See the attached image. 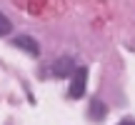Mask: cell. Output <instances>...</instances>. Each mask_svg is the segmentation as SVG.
<instances>
[{"mask_svg":"<svg viewBox=\"0 0 135 125\" xmlns=\"http://www.w3.org/2000/svg\"><path fill=\"white\" fill-rule=\"evenodd\" d=\"M75 73V62H73V58H60L58 62L53 65V75L55 78H68Z\"/></svg>","mask_w":135,"mask_h":125,"instance_id":"3","label":"cell"},{"mask_svg":"<svg viewBox=\"0 0 135 125\" xmlns=\"http://www.w3.org/2000/svg\"><path fill=\"white\" fill-rule=\"evenodd\" d=\"M88 88V68H75V73H73V80H70V98H80L83 93H85Z\"/></svg>","mask_w":135,"mask_h":125,"instance_id":"1","label":"cell"},{"mask_svg":"<svg viewBox=\"0 0 135 125\" xmlns=\"http://www.w3.org/2000/svg\"><path fill=\"white\" fill-rule=\"evenodd\" d=\"M105 113H108L105 103H100V100H93V103H90V118H93V120H103Z\"/></svg>","mask_w":135,"mask_h":125,"instance_id":"4","label":"cell"},{"mask_svg":"<svg viewBox=\"0 0 135 125\" xmlns=\"http://www.w3.org/2000/svg\"><path fill=\"white\" fill-rule=\"evenodd\" d=\"M13 45L20 48V50H25L28 55H40V45H38V40H35L33 35H18V38L13 40Z\"/></svg>","mask_w":135,"mask_h":125,"instance_id":"2","label":"cell"},{"mask_svg":"<svg viewBox=\"0 0 135 125\" xmlns=\"http://www.w3.org/2000/svg\"><path fill=\"white\" fill-rule=\"evenodd\" d=\"M10 30H13V23H10V20L5 18L3 13H0V35H8Z\"/></svg>","mask_w":135,"mask_h":125,"instance_id":"5","label":"cell"},{"mask_svg":"<svg viewBox=\"0 0 135 125\" xmlns=\"http://www.w3.org/2000/svg\"><path fill=\"white\" fill-rule=\"evenodd\" d=\"M120 125H135V120H125V123H120Z\"/></svg>","mask_w":135,"mask_h":125,"instance_id":"6","label":"cell"}]
</instances>
